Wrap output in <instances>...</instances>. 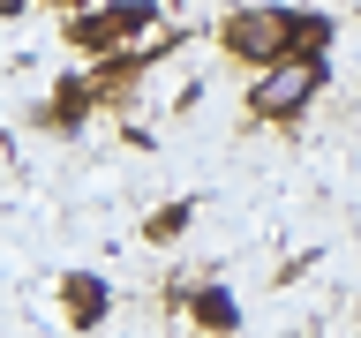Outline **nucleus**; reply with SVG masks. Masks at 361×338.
<instances>
[{"label":"nucleus","instance_id":"6e6552de","mask_svg":"<svg viewBox=\"0 0 361 338\" xmlns=\"http://www.w3.org/2000/svg\"><path fill=\"white\" fill-rule=\"evenodd\" d=\"M61 8H83V0H61Z\"/></svg>","mask_w":361,"mask_h":338},{"label":"nucleus","instance_id":"f257e3e1","mask_svg":"<svg viewBox=\"0 0 361 338\" xmlns=\"http://www.w3.org/2000/svg\"><path fill=\"white\" fill-rule=\"evenodd\" d=\"M301 23L293 8H241V15H226V53H241L248 68H279V61H301Z\"/></svg>","mask_w":361,"mask_h":338},{"label":"nucleus","instance_id":"0eeeda50","mask_svg":"<svg viewBox=\"0 0 361 338\" xmlns=\"http://www.w3.org/2000/svg\"><path fill=\"white\" fill-rule=\"evenodd\" d=\"M23 8H30V0H0V15H23Z\"/></svg>","mask_w":361,"mask_h":338},{"label":"nucleus","instance_id":"39448f33","mask_svg":"<svg viewBox=\"0 0 361 338\" xmlns=\"http://www.w3.org/2000/svg\"><path fill=\"white\" fill-rule=\"evenodd\" d=\"M196 308H203V323H211V331H233V301H219V293H203Z\"/></svg>","mask_w":361,"mask_h":338},{"label":"nucleus","instance_id":"f03ea898","mask_svg":"<svg viewBox=\"0 0 361 338\" xmlns=\"http://www.w3.org/2000/svg\"><path fill=\"white\" fill-rule=\"evenodd\" d=\"M324 90V61H279V68H256L248 83V113L256 120H301Z\"/></svg>","mask_w":361,"mask_h":338},{"label":"nucleus","instance_id":"7ed1b4c3","mask_svg":"<svg viewBox=\"0 0 361 338\" xmlns=\"http://www.w3.org/2000/svg\"><path fill=\"white\" fill-rule=\"evenodd\" d=\"M151 23V8L143 0H121V8H106V15H83V23H68V38L83 45V53H113L121 38H135Z\"/></svg>","mask_w":361,"mask_h":338},{"label":"nucleus","instance_id":"423d86ee","mask_svg":"<svg viewBox=\"0 0 361 338\" xmlns=\"http://www.w3.org/2000/svg\"><path fill=\"white\" fill-rule=\"evenodd\" d=\"M173 225H188V203H173V211H158V218H151V241H173Z\"/></svg>","mask_w":361,"mask_h":338},{"label":"nucleus","instance_id":"20e7f679","mask_svg":"<svg viewBox=\"0 0 361 338\" xmlns=\"http://www.w3.org/2000/svg\"><path fill=\"white\" fill-rule=\"evenodd\" d=\"M61 308H68L75 331H98V323H106V286H98L90 270H75V278L61 286Z\"/></svg>","mask_w":361,"mask_h":338}]
</instances>
